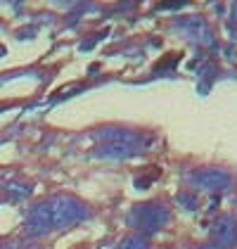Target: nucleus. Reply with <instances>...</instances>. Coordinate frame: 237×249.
Returning <instances> with one entry per match:
<instances>
[{
	"label": "nucleus",
	"mask_w": 237,
	"mask_h": 249,
	"mask_svg": "<svg viewBox=\"0 0 237 249\" xmlns=\"http://www.w3.org/2000/svg\"><path fill=\"white\" fill-rule=\"evenodd\" d=\"M0 145H2V138H0Z\"/></svg>",
	"instance_id": "9"
},
{
	"label": "nucleus",
	"mask_w": 237,
	"mask_h": 249,
	"mask_svg": "<svg viewBox=\"0 0 237 249\" xmlns=\"http://www.w3.org/2000/svg\"><path fill=\"white\" fill-rule=\"evenodd\" d=\"M90 216V209L71 195H52L48 199L31 207L26 221H24V232L31 237H40L55 230H67L85 221Z\"/></svg>",
	"instance_id": "1"
},
{
	"label": "nucleus",
	"mask_w": 237,
	"mask_h": 249,
	"mask_svg": "<svg viewBox=\"0 0 237 249\" xmlns=\"http://www.w3.org/2000/svg\"><path fill=\"white\" fill-rule=\"evenodd\" d=\"M214 237H216L218 247H230L237 240V226L233 218H220L216 226H214Z\"/></svg>",
	"instance_id": "5"
},
{
	"label": "nucleus",
	"mask_w": 237,
	"mask_h": 249,
	"mask_svg": "<svg viewBox=\"0 0 237 249\" xmlns=\"http://www.w3.org/2000/svg\"><path fill=\"white\" fill-rule=\"evenodd\" d=\"M140 152H142L140 145H131V142H102L100 147H95L93 157L107 159V161H126Z\"/></svg>",
	"instance_id": "4"
},
{
	"label": "nucleus",
	"mask_w": 237,
	"mask_h": 249,
	"mask_svg": "<svg viewBox=\"0 0 237 249\" xmlns=\"http://www.w3.org/2000/svg\"><path fill=\"white\" fill-rule=\"evenodd\" d=\"M117 249H150L147 240L142 235H133V237H126L117 245Z\"/></svg>",
	"instance_id": "6"
},
{
	"label": "nucleus",
	"mask_w": 237,
	"mask_h": 249,
	"mask_svg": "<svg viewBox=\"0 0 237 249\" xmlns=\"http://www.w3.org/2000/svg\"><path fill=\"white\" fill-rule=\"evenodd\" d=\"M192 185L199 190H225L230 185V176L220 169H202L190 176Z\"/></svg>",
	"instance_id": "3"
},
{
	"label": "nucleus",
	"mask_w": 237,
	"mask_h": 249,
	"mask_svg": "<svg viewBox=\"0 0 237 249\" xmlns=\"http://www.w3.org/2000/svg\"><path fill=\"white\" fill-rule=\"evenodd\" d=\"M178 199H180L183 204H187V209H197V199H195V197H190V195H180Z\"/></svg>",
	"instance_id": "7"
},
{
	"label": "nucleus",
	"mask_w": 237,
	"mask_h": 249,
	"mask_svg": "<svg viewBox=\"0 0 237 249\" xmlns=\"http://www.w3.org/2000/svg\"><path fill=\"white\" fill-rule=\"evenodd\" d=\"M169 221V211L164 204L157 202H145V204H135L133 209L128 211V226L138 230L140 235H152L166 226Z\"/></svg>",
	"instance_id": "2"
},
{
	"label": "nucleus",
	"mask_w": 237,
	"mask_h": 249,
	"mask_svg": "<svg viewBox=\"0 0 237 249\" xmlns=\"http://www.w3.org/2000/svg\"><path fill=\"white\" fill-rule=\"evenodd\" d=\"M202 249H220L218 245H206V247H202Z\"/></svg>",
	"instance_id": "8"
}]
</instances>
